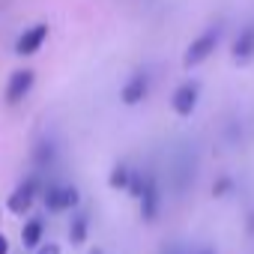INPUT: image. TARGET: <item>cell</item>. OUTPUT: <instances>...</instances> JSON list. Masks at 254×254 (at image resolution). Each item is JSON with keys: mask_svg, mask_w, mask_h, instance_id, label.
Listing matches in <instances>:
<instances>
[{"mask_svg": "<svg viewBox=\"0 0 254 254\" xmlns=\"http://www.w3.org/2000/svg\"><path fill=\"white\" fill-rule=\"evenodd\" d=\"M81 206V191L78 186H63V212H72Z\"/></svg>", "mask_w": 254, "mask_h": 254, "instance_id": "cell-14", "label": "cell"}, {"mask_svg": "<svg viewBox=\"0 0 254 254\" xmlns=\"http://www.w3.org/2000/svg\"><path fill=\"white\" fill-rule=\"evenodd\" d=\"M54 165H57V144L51 138H42L33 147V168L42 174V171H51Z\"/></svg>", "mask_w": 254, "mask_h": 254, "instance_id": "cell-9", "label": "cell"}, {"mask_svg": "<svg viewBox=\"0 0 254 254\" xmlns=\"http://www.w3.org/2000/svg\"><path fill=\"white\" fill-rule=\"evenodd\" d=\"M248 233H254V212H251V218H248Z\"/></svg>", "mask_w": 254, "mask_h": 254, "instance_id": "cell-20", "label": "cell"}, {"mask_svg": "<svg viewBox=\"0 0 254 254\" xmlns=\"http://www.w3.org/2000/svg\"><path fill=\"white\" fill-rule=\"evenodd\" d=\"M42 236H45V221H42V218L24 221V227H21V245H24V248H30V251L39 248Z\"/></svg>", "mask_w": 254, "mask_h": 254, "instance_id": "cell-11", "label": "cell"}, {"mask_svg": "<svg viewBox=\"0 0 254 254\" xmlns=\"http://www.w3.org/2000/svg\"><path fill=\"white\" fill-rule=\"evenodd\" d=\"M218 42H221V27H218V24H215V27H206L200 36H194V39L189 42V48H186V54H183V69H194V66L206 63V60L212 57V51L218 48Z\"/></svg>", "mask_w": 254, "mask_h": 254, "instance_id": "cell-1", "label": "cell"}, {"mask_svg": "<svg viewBox=\"0 0 254 254\" xmlns=\"http://www.w3.org/2000/svg\"><path fill=\"white\" fill-rule=\"evenodd\" d=\"M42 203L48 212H63V186L60 183H45L42 191H39Z\"/></svg>", "mask_w": 254, "mask_h": 254, "instance_id": "cell-12", "label": "cell"}, {"mask_svg": "<svg viewBox=\"0 0 254 254\" xmlns=\"http://www.w3.org/2000/svg\"><path fill=\"white\" fill-rule=\"evenodd\" d=\"M87 233H90V215L84 209H72V218H69V242L72 245H84L87 242Z\"/></svg>", "mask_w": 254, "mask_h": 254, "instance_id": "cell-10", "label": "cell"}, {"mask_svg": "<svg viewBox=\"0 0 254 254\" xmlns=\"http://www.w3.org/2000/svg\"><path fill=\"white\" fill-rule=\"evenodd\" d=\"M33 84H36V72H33V69H15V72L9 75V81H6V93H3L6 105H9V108L21 105V102L30 96Z\"/></svg>", "mask_w": 254, "mask_h": 254, "instance_id": "cell-3", "label": "cell"}, {"mask_svg": "<svg viewBox=\"0 0 254 254\" xmlns=\"http://www.w3.org/2000/svg\"><path fill=\"white\" fill-rule=\"evenodd\" d=\"M39 191H42L39 177H36V174L24 177V180L12 189V194H9V200H6L9 212H12V215H27V212H30V206H33V200L39 197Z\"/></svg>", "mask_w": 254, "mask_h": 254, "instance_id": "cell-2", "label": "cell"}, {"mask_svg": "<svg viewBox=\"0 0 254 254\" xmlns=\"http://www.w3.org/2000/svg\"><path fill=\"white\" fill-rule=\"evenodd\" d=\"M159 254H189V248H183V245H177V242H168Z\"/></svg>", "mask_w": 254, "mask_h": 254, "instance_id": "cell-17", "label": "cell"}, {"mask_svg": "<svg viewBox=\"0 0 254 254\" xmlns=\"http://www.w3.org/2000/svg\"><path fill=\"white\" fill-rule=\"evenodd\" d=\"M45 39H48V24H33V27H27V30L15 39V54H18V57H33V54L42 51Z\"/></svg>", "mask_w": 254, "mask_h": 254, "instance_id": "cell-5", "label": "cell"}, {"mask_svg": "<svg viewBox=\"0 0 254 254\" xmlns=\"http://www.w3.org/2000/svg\"><path fill=\"white\" fill-rule=\"evenodd\" d=\"M230 191H233V180L230 177H218L212 183V197H227Z\"/></svg>", "mask_w": 254, "mask_h": 254, "instance_id": "cell-15", "label": "cell"}, {"mask_svg": "<svg viewBox=\"0 0 254 254\" xmlns=\"http://www.w3.org/2000/svg\"><path fill=\"white\" fill-rule=\"evenodd\" d=\"M33 254H60V245L57 242H39V248H33Z\"/></svg>", "mask_w": 254, "mask_h": 254, "instance_id": "cell-16", "label": "cell"}, {"mask_svg": "<svg viewBox=\"0 0 254 254\" xmlns=\"http://www.w3.org/2000/svg\"><path fill=\"white\" fill-rule=\"evenodd\" d=\"M230 60L236 66H248L254 60V24H248L236 33V39L230 45Z\"/></svg>", "mask_w": 254, "mask_h": 254, "instance_id": "cell-8", "label": "cell"}, {"mask_svg": "<svg viewBox=\"0 0 254 254\" xmlns=\"http://www.w3.org/2000/svg\"><path fill=\"white\" fill-rule=\"evenodd\" d=\"M90 254H105V251L102 248H90Z\"/></svg>", "mask_w": 254, "mask_h": 254, "instance_id": "cell-21", "label": "cell"}, {"mask_svg": "<svg viewBox=\"0 0 254 254\" xmlns=\"http://www.w3.org/2000/svg\"><path fill=\"white\" fill-rule=\"evenodd\" d=\"M189 254H215V248L212 245H200V248H191Z\"/></svg>", "mask_w": 254, "mask_h": 254, "instance_id": "cell-18", "label": "cell"}, {"mask_svg": "<svg viewBox=\"0 0 254 254\" xmlns=\"http://www.w3.org/2000/svg\"><path fill=\"white\" fill-rule=\"evenodd\" d=\"M0 254H9V239L0 233Z\"/></svg>", "mask_w": 254, "mask_h": 254, "instance_id": "cell-19", "label": "cell"}, {"mask_svg": "<svg viewBox=\"0 0 254 254\" xmlns=\"http://www.w3.org/2000/svg\"><path fill=\"white\" fill-rule=\"evenodd\" d=\"M150 96V75L147 72H135V75H129V81L123 84V90H120V99H123V105H141L144 99Z\"/></svg>", "mask_w": 254, "mask_h": 254, "instance_id": "cell-6", "label": "cell"}, {"mask_svg": "<svg viewBox=\"0 0 254 254\" xmlns=\"http://www.w3.org/2000/svg\"><path fill=\"white\" fill-rule=\"evenodd\" d=\"M138 209H141V218H144V221H156V218H159L162 191H159V183H156L153 174H150V180H147V186H144V191H141V197H138Z\"/></svg>", "mask_w": 254, "mask_h": 254, "instance_id": "cell-7", "label": "cell"}, {"mask_svg": "<svg viewBox=\"0 0 254 254\" xmlns=\"http://www.w3.org/2000/svg\"><path fill=\"white\" fill-rule=\"evenodd\" d=\"M197 99H200V84L197 81H183L171 96V108H174L177 117H191L194 108H197Z\"/></svg>", "mask_w": 254, "mask_h": 254, "instance_id": "cell-4", "label": "cell"}, {"mask_svg": "<svg viewBox=\"0 0 254 254\" xmlns=\"http://www.w3.org/2000/svg\"><path fill=\"white\" fill-rule=\"evenodd\" d=\"M129 180H132V168L126 162H117L111 168V174H108V186L114 191H126V189H129Z\"/></svg>", "mask_w": 254, "mask_h": 254, "instance_id": "cell-13", "label": "cell"}]
</instances>
